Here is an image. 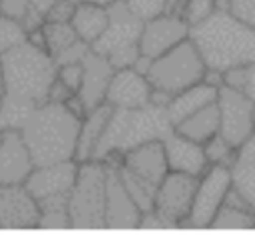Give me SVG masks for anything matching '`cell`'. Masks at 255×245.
Wrapping results in <instances>:
<instances>
[{"label":"cell","mask_w":255,"mask_h":245,"mask_svg":"<svg viewBox=\"0 0 255 245\" xmlns=\"http://www.w3.org/2000/svg\"><path fill=\"white\" fill-rule=\"evenodd\" d=\"M189 38L207 64V70L227 72L255 64V28L229 10H215L209 18L193 24Z\"/></svg>","instance_id":"1"},{"label":"cell","mask_w":255,"mask_h":245,"mask_svg":"<svg viewBox=\"0 0 255 245\" xmlns=\"http://www.w3.org/2000/svg\"><path fill=\"white\" fill-rule=\"evenodd\" d=\"M80 127L82 118H78L66 104L44 102L34 108L20 131L34 165H50L76 159Z\"/></svg>","instance_id":"2"},{"label":"cell","mask_w":255,"mask_h":245,"mask_svg":"<svg viewBox=\"0 0 255 245\" xmlns=\"http://www.w3.org/2000/svg\"><path fill=\"white\" fill-rule=\"evenodd\" d=\"M173 129L165 106L147 104L133 110L114 108L92 159L104 161L110 153H126L141 143L165 139Z\"/></svg>","instance_id":"3"},{"label":"cell","mask_w":255,"mask_h":245,"mask_svg":"<svg viewBox=\"0 0 255 245\" xmlns=\"http://www.w3.org/2000/svg\"><path fill=\"white\" fill-rule=\"evenodd\" d=\"M0 58L4 94H12L34 104L48 102V94L58 78V64L44 48L26 40Z\"/></svg>","instance_id":"4"},{"label":"cell","mask_w":255,"mask_h":245,"mask_svg":"<svg viewBox=\"0 0 255 245\" xmlns=\"http://www.w3.org/2000/svg\"><path fill=\"white\" fill-rule=\"evenodd\" d=\"M108 165L98 159L80 163L68 211L72 229H106Z\"/></svg>","instance_id":"5"},{"label":"cell","mask_w":255,"mask_h":245,"mask_svg":"<svg viewBox=\"0 0 255 245\" xmlns=\"http://www.w3.org/2000/svg\"><path fill=\"white\" fill-rule=\"evenodd\" d=\"M205 74H207V64L201 58L195 44L191 42V38H187L169 52L151 60L147 70V80L151 82L153 90L165 92L173 98L175 94L187 90L189 86L203 82Z\"/></svg>","instance_id":"6"},{"label":"cell","mask_w":255,"mask_h":245,"mask_svg":"<svg viewBox=\"0 0 255 245\" xmlns=\"http://www.w3.org/2000/svg\"><path fill=\"white\" fill-rule=\"evenodd\" d=\"M110 22L104 34L92 44V50L106 56L116 70L133 66L139 54V38L143 30V22L135 18L124 0H116L108 6Z\"/></svg>","instance_id":"7"},{"label":"cell","mask_w":255,"mask_h":245,"mask_svg":"<svg viewBox=\"0 0 255 245\" xmlns=\"http://www.w3.org/2000/svg\"><path fill=\"white\" fill-rule=\"evenodd\" d=\"M233 189V173L227 165H209L199 177L193 205L183 227L209 229Z\"/></svg>","instance_id":"8"},{"label":"cell","mask_w":255,"mask_h":245,"mask_svg":"<svg viewBox=\"0 0 255 245\" xmlns=\"http://www.w3.org/2000/svg\"><path fill=\"white\" fill-rule=\"evenodd\" d=\"M78 161H58L50 165H36L28 179L24 181L26 189L36 197L40 209L54 205H68L70 193L78 177Z\"/></svg>","instance_id":"9"},{"label":"cell","mask_w":255,"mask_h":245,"mask_svg":"<svg viewBox=\"0 0 255 245\" xmlns=\"http://www.w3.org/2000/svg\"><path fill=\"white\" fill-rule=\"evenodd\" d=\"M219 108V133L233 145H245L255 133V102L243 92L221 86L217 96Z\"/></svg>","instance_id":"10"},{"label":"cell","mask_w":255,"mask_h":245,"mask_svg":"<svg viewBox=\"0 0 255 245\" xmlns=\"http://www.w3.org/2000/svg\"><path fill=\"white\" fill-rule=\"evenodd\" d=\"M197 181L199 177L195 175L169 171L157 185L153 197V211L159 213L171 227H183L193 205Z\"/></svg>","instance_id":"11"},{"label":"cell","mask_w":255,"mask_h":245,"mask_svg":"<svg viewBox=\"0 0 255 245\" xmlns=\"http://www.w3.org/2000/svg\"><path fill=\"white\" fill-rule=\"evenodd\" d=\"M191 26L187 24L185 18L175 16V14H159L147 22H143L141 38H139V54L155 60L161 54L169 52L177 44L189 38Z\"/></svg>","instance_id":"12"},{"label":"cell","mask_w":255,"mask_h":245,"mask_svg":"<svg viewBox=\"0 0 255 245\" xmlns=\"http://www.w3.org/2000/svg\"><path fill=\"white\" fill-rule=\"evenodd\" d=\"M40 205L20 185H0V229H38Z\"/></svg>","instance_id":"13"},{"label":"cell","mask_w":255,"mask_h":245,"mask_svg":"<svg viewBox=\"0 0 255 245\" xmlns=\"http://www.w3.org/2000/svg\"><path fill=\"white\" fill-rule=\"evenodd\" d=\"M151 92L153 86L145 74H141L133 66L118 68L110 82L106 102L112 108H126V110L143 108L151 104Z\"/></svg>","instance_id":"14"},{"label":"cell","mask_w":255,"mask_h":245,"mask_svg":"<svg viewBox=\"0 0 255 245\" xmlns=\"http://www.w3.org/2000/svg\"><path fill=\"white\" fill-rule=\"evenodd\" d=\"M34 167L36 165L22 131L12 129L0 133V185L24 183Z\"/></svg>","instance_id":"15"},{"label":"cell","mask_w":255,"mask_h":245,"mask_svg":"<svg viewBox=\"0 0 255 245\" xmlns=\"http://www.w3.org/2000/svg\"><path fill=\"white\" fill-rule=\"evenodd\" d=\"M143 211L131 199L122 183L118 167L108 165V199H106V229H137Z\"/></svg>","instance_id":"16"},{"label":"cell","mask_w":255,"mask_h":245,"mask_svg":"<svg viewBox=\"0 0 255 245\" xmlns=\"http://www.w3.org/2000/svg\"><path fill=\"white\" fill-rule=\"evenodd\" d=\"M122 167H126L128 171H131L133 175H137L139 179L157 189V185L169 173L163 139H153L126 151Z\"/></svg>","instance_id":"17"},{"label":"cell","mask_w":255,"mask_h":245,"mask_svg":"<svg viewBox=\"0 0 255 245\" xmlns=\"http://www.w3.org/2000/svg\"><path fill=\"white\" fill-rule=\"evenodd\" d=\"M82 66H84V76H82V86H80L78 96L84 102L86 110L90 112V110L106 104L108 88L116 74V66L106 56H102L94 50L88 52Z\"/></svg>","instance_id":"18"},{"label":"cell","mask_w":255,"mask_h":245,"mask_svg":"<svg viewBox=\"0 0 255 245\" xmlns=\"http://www.w3.org/2000/svg\"><path fill=\"white\" fill-rule=\"evenodd\" d=\"M163 147H165L169 171H179V173L201 177L209 167L203 143H197L177 133L175 129L163 139Z\"/></svg>","instance_id":"19"},{"label":"cell","mask_w":255,"mask_h":245,"mask_svg":"<svg viewBox=\"0 0 255 245\" xmlns=\"http://www.w3.org/2000/svg\"><path fill=\"white\" fill-rule=\"evenodd\" d=\"M217 96H219V88L209 84V82H199L195 86H189L187 90L175 94L171 98V102L167 104V116L173 123V127L183 122L185 118H189L191 114L211 106L217 102Z\"/></svg>","instance_id":"20"},{"label":"cell","mask_w":255,"mask_h":245,"mask_svg":"<svg viewBox=\"0 0 255 245\" xmlns=\"http://www.w3.org/2000/svg\"><path fill=\"white\" fill-rule=\"evenodd\" d=\"M114 108L106 102L94 110H90L84 120H82V127H80V137H78V149H76V161H88L94 157V151L102 139V133L106 129V123L112 116Z\"/></svg>","instance_id":"21"},{"label":"cell","mask_w":255,"mask_h":245,"mask_svg":"<svg viewBox=\"0 0 255 245\" xmlns=\"http://www.w3.org/2000/svg\"><path fill=\"white\" fill-rule=\"evenodd\" d=\"M211 229H255V207L233 187Z\"/></svg>","instance_id":"22"},{"label":"cell","mask_w":255,"mask_h":245,"mask_svg":"<svg viewBox=\"0 0 255 245\" xmlns=\"http://www.w3.org/2000/svg\"><path fill=\"white\" fill-rule=\"evenodd\" d=\"M70 22H72L78 38L92 46L104 34V30L108 28L110 12H108V6L78 2L76 12H74V16H72Z\"/></svg>","instance_id":"23"},{"label":"cell","mask_w":255,"mask_h":245,"mask_svg":"<svg viewBox=\"0 0 255 245\" xmlns=\"http://www.w3.org/2000/svg\"><path fill=\"white\" fill-rule=\"evenodd\" d=\"M175 131L197 141V143H207L213 135L219 133V108L217 102L191 114L183 122L175 125Z\"/></svg>","instance_id":"24"},{"label":"cell","mask_w":255,"mask_h":245,"mask_svg":"<svg viewBox=\"0 0 255 245\" xmlns=\"http://www.w3.org/2000/svg\"><path fill=\"white\" fill-rule=\"evenodd\" d=\"M231 173L233 187L255 207V133L245 145L239 147Z\"/></svg>","instance_id":"25"},{"label":"cell","mask_w":255,"mask_h":245,"mask_svg":"<svg viewBox=\"0 0 255 245\" xmlns=\"http://www.w3.org/2000/svg\"><path fill=\"white\" fill-rule=\"evenodd\" d=\"M38 104L12 96V94H4L2 98V106H0V133L4 131H12V129H22L28 122V118L32 116L34 108Z\"/></svg>","instance_id":"26"},{"label":"cell","mask_w":255,"mask_h":245,"mask_svg":"<svg viewBox=\"0 0 255 245\" xmlns=\"http://www.w3.org/2000/svg\"><path fill=\"white\" fill-rule=\"evenodd\" d=\"M42 34H44V46L46 52L54 58L56 54H60L64 48H68L72 42L78 40V34L72 26V22H54V20H46L42 26Z\"/></svg>","instance_id":"27"},{"label":"cell","mask_w":255,"mask_h":245,"mask_svg":"<svg viewBox=\"0 0 255 245\" xmlns=\"http://www.w3.org/2000/svg\"><path fill=\"white\" fill-rule=\"evenodd\" d=\"M118 173L122 177L124 187L128 189V193L131 195V199L137 203V207L145 213L153 209V197H155V187H151L149 183H145L143 179H139L137 175H133L131 171H128L126 167H118Z\"/></svg>","instance_id":"28"},{"label":"cell","mask_w":255,"mask_h":245,"mask_svg":"<svg viewBox=\"0 0 255 245\" xmlns=\"http://www.w3.org/2000/svg\"><path fill=\"white\" fill-rule=\"evenodd\" d=\"M223 84L243 92L249 100L255 102V64L237 66L223 72Z\"/></svg>","instance_id":"29"},{"label":"cell","mask_w":255,"mask_h":245,"mask_svg":"<svg viewBox=\"0 0 255 245\" xmlns=\"http://www.w3.org/2000/svg\"><path fill=\"white\" fill-rule=\"evenodd\" d=\"M203 147H205V155H207L209 165H227V167H231L235 163V157H237V151H239L221 133L213 135L207 143H203Z\"/></svg>","instance_id":"30"},{"label":"cell","mask_w":255,"mask_h":245,"mask_svg":"<svg viewBox=\"0 0 255 245\" xmlns=\"http://www.w3.org/2000/svg\"><path fill=\"white\" fill-rule=\"evenodd\" d=\"M26 40H28L26 28L18 20H12V18L0 14V56L12 48L24 44Z\"/></svg>","instance_id":"31"},{"label":"cell","mask_w":255,"mask_h":245,"mask_svg":"<svg viewBox=\"0 0 255 245\" xmlns=\"http://www.w3.org/2000/svg\"><path fill=\"white\" fill-rule=\"evenodd\" d=\"M128 10L139 18L141 22H147L159 14L165 12V6H167V0H124Z\"/></svg>","instance_id":"32"},{"label":"cell","mask_w":255,"mask_h":245,"mask_svg":"<svg viewBox=\"0 0 255 245\" xmlns=\"http://www.w3.org/2000/svg\"><path fill=\"white\" fill-rule=\"evenodd\" d=\"M217 10V0H187L185 6V20L189 26L203 22Z\"/></svg>","instance_id":"33"},{"label":"cell","mask_w":255,"mask_h":245,"mask_svg":"<svg viewBox=\"0 0 255 245\" xmlns=\"http://www.w3.org/2000/svg\"><path fill=\"white\" fill-rule=\"evenodd\" d=\"M219 10H229L255 28V0H217Z\"/></svg>","instance_id":"34"},{"label":"cell","mask_w":255,"mask_h":245,"mask_svg":"<svg viewBox=\"0 0 255 245\" xmlns=\"http://www.w3.org/2000/svg\"><path fill=\"white\" fill-rule=\"evenodd\" d=\"M90 50H92V46L78 38V40L72 42L68 48H64L60 54H56L54 60H56L58 66H66V64H82Z\"/></svg>","instance_id":"35"},{"label":"cell","mask_w":255,"mask_h":245,"mask_svg":"<svg viewBox=\"0 0 255 245\" xmlns=\"http://www.w3.org/2000/svg\"><path fill=\"white\" fill-rule=\"evenodd\" d=\"M82 76H84V66H82V64H66V66H58V80H60L66 88H70L74 94L80 92Z\"/></svg>","instance_id":"36"},{"label":"cell","mask_w":255,"mask_h":245,"mask_svg":"<svg viewBox=\"0 0 255 245\" xmlns=\"http://www.w3.org/2000/svg\"><path fill=\"white\" fill-rule=\"evenodd\" d=\"M78 2L76 0H58L50 12L46 14V20H54V22H70L74 12H76Z\"/></svg>","instance_id":"37"},{"label":"cell","mask_w":255,"mask_h":245,"mask_svg":"<svg viewBox=\"0 0 255 245\" xmlns=\"http://www.w3.org/2000/svg\"><path fill=\"white\" fill-rule=\"evenodd\" d=\"M72 96H76L70 88H66L58 78H56V82H54V86H52V90H50V94H48V102H58V104H66Z\"/></svg>","instance_id":"38"},{"label":"cell","mask_w":255,"mask_h":245,"mask_svg":"<svg viewBox=\"0 0 255 245\" xmlns=\"http://www.w3.org/2000/svg\"><path fill=\"white\" fill-rule=\"evenodd\" d=\"M56 2H58V0H30V4H32L40 14H44V16L50 12V8H52Z\"/></svg>","instance_id":"39"},{"label":"cell","mask_w":255,"mask_h":245,"mask_svg":"<svg viewBox=\"0 0 255 245\" xmlns=\"http://www.w3.org/2000/svg\"><path fill=\"white\" fill-rule=\"evenodd\" d=\"M80 2H88V4H98V6H110L116 0H80Z\"/></svg>","instance_id":"40"},{"label":"cell","mask_w":255,"mask_h":245,"mask_svg":"<svg viewBox=\"0 0 255 245\" xmlns=\"http://www.w3.org/2000/svg\"><path fill=\"white\" fill-rule=\"evenodd\" d=\"M0 94H4V76H2V58H0Z\"/></svg>","instance_id":"41"},{"label":"cell","mask_w":255,"mask_h":245,"mask_svg":"<svg viewBox=\"0 0 255 245\" xmlns=\"http://www.w3.org/2000/svg\"><path fill=\"white\" fill-rule=\"evenodd\" d=\"M2 98H4V94H0V106H2Z\"/></svg>","instance_id":"42"},{"label":"cell","mask_w":255,"mask_h":245,"mask_svg":"<svg viewBox=\"0 0 255 245\" xmlns=\"http://www.w3.org/2000/svg\"><path fill=\"white\" fill-rule=\"evenodd\" d=\"M76 2H80V0H76Z\"/></svg>","instance_id":"43"}]
</instances>
